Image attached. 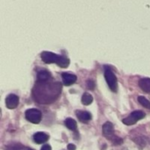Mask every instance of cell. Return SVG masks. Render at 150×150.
Masks as SVG:
<instances>
[{
	"instance_id": "6da1fadb",
	"label": "cell",
	"mask_w": 150,
	"mask_h": 150,
	"mask_svg": "<svg viewBox=\"0 0 150 150\" xmlns=\"http://www.w3.org/2000/svg\"><path fill=\"white\" fill-rule=\"evenodd\" d=\"M41 60L45 63H56L61 68H67L69 65V60L62 55L55 54L52 52L44 51L40 54Z\"/></svg>"
},
{
	"instance_id": "7a4b0ae2",
	"label": "cell",
	"mask_w": 150,
	"mask_h": 150,
	"mask_svg": "<svg viewBox=\"0 0 150 150\" xmlns=\"http://www.w3.org/2000/svg\"><path fill=\"white\" fill-rule=\"evenodd\" d=\"M103 134L109 141L112 142L115 145H120L122 143V140L114 134L113 126L111 122H105L103 125Z\"/></svg>"
},
{
	"instance_id": "3957f363",
	"label": "cell",
	"mask_w": 150,
	"mask_h": 150,
	"mask_svg": "<svg viewBox=\"0 0 150 150\" xmlns=\"http://www.w3.org/2000/svg\"><path fill=\"white\" fill-rule=\"evenodd\" d=\"M105 80H106L107 84H108L109 88L111 89V91L116 92L118 90L117 77L109 67L105 68Z\"/></svg>"
},
{
	"instance_id": "277c9868",
	"label": "cell",
	"mask_w": 150,
	"mask_h": 150,
	"mask_svg": "<svg viewBox=\"0 0 150 150\" xmlns=\"http://www.w3.org/2000/svg\"><path fill=\"white\" fill-rule=\"evenodd\" d=\"M25 119L33 123V124H39L41 120V117L42 114L40 112V111L37 110V109H28L25 111Z\"/></svg>"
},
{
	"instance_id": "5b68a950",
	"label": "cell",
	"mask_w": 150,
	"mask_h": 150,
	"mask_svg": "<svg viewBox=\"0 0 150 150\" xmlns=\"http://www.w3.org/2000/svg\"><path fill=\"white\" fill-rule=\"evenodd\" d=\"M144 117H145V113L142 111H134L127 118L124 119L122 122L127 126H131L135 124L140 120H142Z\"/></svg>"
},
{
	"instance_id": "8992f818",
	"label": "cell",
	"mask_w": 150,
	"mask_h": 150,
	"mask_svg": "<svg viewBox=\"0 0 150 150\" xmlns=\"http://www.w3.org/2000/svg\"><path fill=\"white\" fill-rule=\"evenodd\" d=\"M19 98L15 94H10L5 99V105L8 109H15L18 105Z\"/></svg>"
},
{
	"instance_id": "52a82bcc",
	"label": "cell",
	"mask_w": 150,
	"mask_h": 150,
	"mask_svg": "<svg viewBox=\"0 0 150 150\" xmlns=\"http://www.w3.org/2000/svg\"><path fill=\"white\" fill-rule=\"evenodd\" d=\"M62 82L63 84L66 86H69L73 83H76V76H75L74 74H70L69 72H64L62 74Z\"/></svg>"
},
{
	"instance_id": "ba28073f",
	"label": "cell",
	"mask_w": 150,
	"mask_h": 150,
	"mask_svg": "<svg viewBox=\"0 0 150 150\" xmlns=\"http://www.w3.org/2000/svg\"><path fill=\"white\" fill-rule=\"evenodd\" d=\"M48 139H49V136L47 134H46L45 133H42V132H38L33 135V141L37 144L45 143L48 141Z\"/></svg>"
},
{
	"instance_id": "9c48e42d",
	"label": "cell",
	"mask_w": 150,
	"mask_h": 150,
	"mask_svg": "<svg viewBox=\"0 0 150 150\" xmlns=\"http://www.w3.org/2000/svg\"><path fill=\"white\" fill-rule=\"evenodd\" d=\"M76 114L78 118V120L80 121H82L83 123H87L88 121H90L91 120V114L89 112H85V111H76Z\"/></svg>"
},
{
	"instance_id": "30bf717a",
	"label": "cell",
	"mask_w": 150,
	"mask_h": 150,
	"mask_svg": "<svg viewBox=\"0 0 150 150\" xmlns=\"http://www.w3.org/2000/svg\"><path fill=\"white\" fill-rule=\"evenodd\" d=\"M50 77H51V74L47 70H40L38 72V75H37L38 82H40V83L48 81Z\"/></svg>"
},
{
	"instance_id": "8fae6325",
	"label": "cell",
	"mask_w": 150,
	"mask_h": 150,
	"mask_svg": "<svg viewBox=\"0 0 150 150\" xmlns=\"http://www.w3.org/2000/svg\"><path fill=\"white\" fill-rule=\"evenodd\" d=\"M139 86L145 92H150V78H142L139 81Z\"/></svg>"
},
{
	"instance_id": "7c38bea8",
	"label": "cell",
	"mask_w": 150,
	"mask_h": 150,
	"mask_svg": "<svg viewBox=\"0 0 150 150\" xmlns=\"http://www.w3.org/2000/svg\"><path fill=\"white\" fill-rule=\"evenodd\" d=\"M65 126L71 131H76L77 128V125H76V120L71 119V118H69L65 120Z\"/></svg>"
},
{
	"instance_id": "4fadbf2b",
	"label": "cell",
	"mask_w": 150,
	"mask_h": 150,
	"mask_svg": "<svg viewBox=\"0 0 150 150\" xmlns=\"http://www.w3.org/2000/svg\"><path fill=\"white\" fill-rule=\"evenodd\" d=\"M92 101H93V98L90 93H88V92L83 93V95L82 96V104L83 105H89L92 103Z\"/></svg>"
},
{
	"instance_id": "5bb4252c",
	"label": "cell",
	"mask_w": 150,
	"mask_h": 150,
	"mask_svg": "<svg viewBox=\"0 0 150 150\" xmlns=\"http://www.w3.org/2000/svg\"><path fill=\"white\" fill-rule=\"evenodd\" d=\"M138 101H139V103H140L142 106L150 109V102L146 98H144V97H142V96H140V97L138 98Z\"/></svg>"
},
{
	"instance_id": "9a60e30c",
	"label": "cell",
	"mask_w": 150,
	"mask_h": 150,
	"mask_svg": "<svg viewBox=\"0 0 150 150\" xmlns=\"http://www.w3.org/2000/svg\"><path fill=\"white\" fill-rule=\"evenodd\" d=\"M87 86H88V88H89L90 90H93L94 87H95V83H94V82H93L92 80H89V81L87 82Z\"/></svg>"
},
{
	"instance_id": "2e32d148",
	"label": "cell",
	"mask_w": 150,
	"mask_h": 150,
	"mask_svg": "<svg viewBox=\"0 0 150 150\" xmlns=\"http://www.w3.org/2000/svg\"><path fill=\"white\" fill-rule=\"evenodd\" d=\"M40 150H52V148H51L49 145L46 144V145H44V146L41 148V149Z\"/></svg>"
},
{
	"instance_id": "e0dca14e",
	"label": "cell",
	"mask_w": 150,
	"mask_h": 150,
	"mask_svg": "<svg viewBox=\"0 0 150 150\" xmlns=\"http://www.w3.org/2000/svg\"><path fill=\"white\" fill-rule=\"evenodd\" d=\"M67 148H68V149L69 150H76V146H75L74 144H69Z\"/></svg>"
},
{
	"instance_id": "ac0fdd59",
	"label": "cell",
	"mask_w": 150,
	"mask_h": 150,
	"mask_svg": "<svg viewBox=\"0 0 150 150\" xmlns=\"http://www.w3.org/2000/svg\"><path fill=\"white\" fill-rule=\"evenodd\" d=\"M15 150H32V149H26V148H23V149H17Z\"/></svg>"
}]
</instances>
